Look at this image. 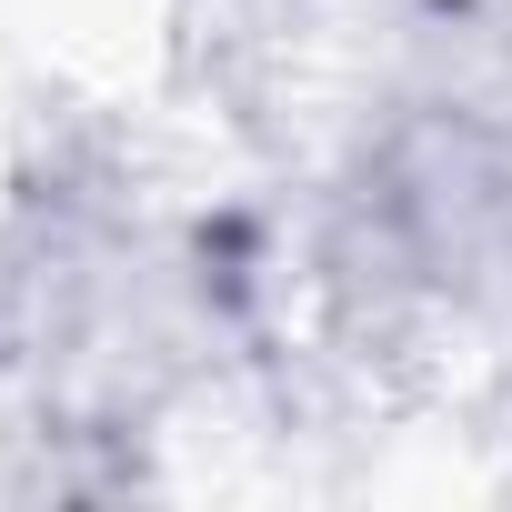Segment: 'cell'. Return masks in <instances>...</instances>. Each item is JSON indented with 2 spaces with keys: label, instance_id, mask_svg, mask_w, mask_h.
<instances>
[{
  "label": "cell",
  "instance_id": "cell-1",
  "mask_svg": "<svg viewBox=\"0 0 512 512\" xmlns=\"http://www.w3.org/2000/svg\"><path fill=\"white\" fill-rule=\"evenodd\" d=\"M11 11V41H31L61 71H101L151 31V0H0Z\"/></svg>",
  "mask_w": 512,
  "mask_h": 512
}]
</instances>
